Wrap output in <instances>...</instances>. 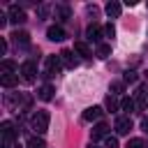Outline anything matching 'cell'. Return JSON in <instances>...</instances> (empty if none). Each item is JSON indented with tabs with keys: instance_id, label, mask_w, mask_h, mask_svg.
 Instances as JSON below:
<instances>
[{
	"instance_id": "3",
	"label": "cell",
	"mask_w": 148,
	"mask_h": 148,
	"mask_svg": "<svg viewBox=\"0 0 148 148\" xmlns=\"http://www.w3.org/2000/svg\"><path fill=\"white\" fill-rule=\"evenodd\" d=\"M0 132H2V148H14V136H16V130L9 120H5L0 125Z\"/></svg>"
},
{
	"instance_id": "30",
	"label": "cell",
	"mask_w": 148,
	"mask_h": 148,
	"mask_svg": "<svg viewBox=\"0 0 148 148\" xmlns=\"http://www.w3.org/2000/svg\"><path fill=\"white\" fill-rule=\"evenodd\" d=\"M5 51H7V44H5V39H0V56H5Z\"/></svg>"
},
{
	"instance_id": "32",
	"label": "cell",
	"mask_w": 148,
	"mask_h": 148,
	"mask_svg": "<svg viewBox=\"0 0 148 148\" xmlns=\"http://www.w3.org/2000/svg\"><path fill=\"white\" fill-rule=\"evenodd\" d=\"M88 148H97V146H92V143H90V146H88Z\"/></svg>"
},
{
	"instance_id": "27",
	"label": "cell",
	"mask_w": 148,
	"mask_h": 148,
	"mask_svg": "<svg viewBox=\"0 0 148 148\" xmlns=\"http://www.w3.org/2000/svg\"><path fill=\"white\" fill-rule=\"evenodd\" d=\"M134 81H136V72L127 69V72H125V83H134Z\"/></svg>"
},
{
	"instance_id": "8",
	"label": "cell",
	"mask_w": 148,
	"mask_h": 148,
	"mask_svg": "<svg viewBox=\"0 0 148 148\" xmlns=\"http://www.w3.org/2000/svg\"><path fill=\"white\" fill-rule=\"evenodd\" d=\"M46 37H49L51 42H62V39L67 37V32H65L60 25H51V28L46 30Z\"/></svg>"
},
{
	"instance_id": "6",
	"label": "cell",
	"mask_w": 148,
	"mask_h": 148,
	"mask_svg": "<svg viewBox=\"0 0 148 148\" xmlns=\"http://www.w3.org/2000/svg\"><path fill=\"white\" fill-rule=\"evenodd\" d=\"M102 35H104V28H99V25H95V23H90L88 30H86V37H88L90 42H95V44L102 42Z\"/></svg>"
},
{
	"instance_id": "31",
	"label": "cell",
	"mask_w": 148,
	"mask_h": 148,
	"mask_svg": "<svg viewBox=\"0 0 148 148\" xmlns=\"http://www.w3.org/2000/svg\"><path fill=\"white\" fill-rule=\"evenodd\" d=\"M141 127H143V132L148 134V118H146V120H141Z\"/></svg>"
},
{
	"instance_id": "1",
	"label": "cell",
	"mask_w": 148,
	"mask_h": 148,
	"mask_svg": "<svg viewBox=\"0 0 148 148\" xmlns=\"http://www.w3.org/2000/svg\"><path fill=\"white\" fill-rule=\"evenodd\" d=\"M49 120H51V116H49V111H44V109H39V111L32 113V118H30V127L37 132V136H42V134L49 130Z\"/></svg>"
},
{
	"instance_id": "29",
	"label": "cell",
	"mask_w": 148,
	"mask_h": 148,
	"mask_svg": "<svg viewBox=\"0 0 148 148\" xmlns=\"http://www.w3.org/2000/svg\"><path fill=\"white\" fill-rule=\"evenodd\" d=\"M111 90H113V92H120V90H123V83H111ZM113 92H111V95H113Z\"/></svg>"
},
{
	"instance_id": "17",
	"label": "cell",
	"mask_w": 148,
	"mask_h": 148,
	"mask_svg": "<svg viewBox=\"0 0 148 148\" xmlns=\"http://www.w3.org/2000/svg\"><path fill=\"white\" fill-rule=\"evenodd\" d=\"M16 81H18V76H16V74H5V72H0V83H2L5 88L16 86Z\"/></svg>"
},
{
	"instance_id": "21",
	"label": "cell",
	"mask_w": 148,
	"mask_h": 148,
	"mask_svg": "<svg viewBox=\"0 0 148 148\" xmlns=\"http://www.w3.org/2000/svg\"><path fill=\"white\" fill-rule=\"evenodd\" d=\"M28 148H44V139L42 136H30L28 139Z\"/></svg>"
},
{
	"instance_id": "28",
	"label": "cell",
	"mask_w": 148,
	"mask_h": 148,
	"mask_svg": "<svg viewBox=\"0 0 148 148\" xmlns=\"http://www.w3.org/2000/svg\"><path fill=\"white\" fill-rule=\"evenodd\" d=\"M104 35H106V37H113V35H116V28H113V23H106V25H104Z\"/></svg>"
},
{
	"instance_id": "7",
	"label": "cell",
	"mask_w": 148,
	"mask_h": 148,
	"mask_svg": "<svg viewBox=\"0 0 148 148\" xmlns=\"http://www.w3.org/2000/svg\"><path fill=\"white\" fill-rule=\"evenodd\" d=\"M130 130H132V118L130 116H120L116 120V132L118 134H130Z\"/></svg>"
},
{
	"instance_id": "18",
	"label": "cell",
	"mask_w": 148,
	"mask_h": 148,
	"mask_svg": "<svg viewBox=\"0 0 148 148\" xmlns=\"http://www.w3.org/2000/svg\"><path fill=\"white\" fill-rule=\"evenodd\" d=\"M69 14H72V12H69V7H65V5H62V7H56V18H58L60 23H62V21H67V18H69Z\"/></svg>"
},
{
	"instance_id": "4",
	"label": "cell",
	"mask_w": 148,
	"mask_h": 148,
	"mask_svg": "<svg viewBox=\"0 0 148 148\" xmlns=\"http://www.w3.org/2000/svg\"><path fill=\"white\" fill-rule=\"evenodd\" d=\"M60 69H62V60H60V56H49L46 58V76H58L60 74Z\"/></svg>"
},
{
	"instance_id": "14",
	"label": "cell",
	"mask_w": 148,
	"mask_h": 148,
	"mask_svg": "<svg viewBox=\"0 0 148 148\" xmlns=\"http://www.w3.org/2000/svg\"><path fill=\"white\" fill-rule=\"evenodd\" d=\"M12 39H14V44H21V46L30 44V35H28L25 30H14V32H12Z\"/></svg>"
},
{
	"instance_id": "25",
	"label": "cell",
	"mask_w": 148,
	"mask_h": 148,
	"mask_svg": "<svg viewBox=\"0 0 148 148\" xmlns=\"http://www.w3.org/2000/svg\"><path fill=\"white\" fill-rule=\"evenodd\" d=\"M104 148H118V139L116 136H106L104 139Z\"/></svg>"
},
{
	"instance_id": "2",
	"label": "cell",
	"mask_w": 148,
	"mask_h": 148,
	"mask_svg": "<svg viewBox=\"0 0 148 148\" xmlns=\"http://www.w3.org/2000/svg\"><path fill=\"white\" fill-rule=\"evenodd\" d=\"M18 74H21V79H23L25 83H35V79H37V65H35V60H25V62L21 65Z\"/></svg>"
},
{
	"instance_id": "22",
	"label": "cell",
	"mask_w": 148,
	"mask_h": 148,
	"mask_svg": "<svg viewBox=\"0 0 148 148\" xmlns=\"http://www.w3.org/2000/svg\"><path fill=\"white\" fill-rule=\"evenodd\" d=\"M97 56H99V58H109V56H111V46H109V44H99V46H97Z\"/></svg>"
},
{
	"instance_id": "11",
	"label": "cell",
	"mask_w": 148,
	"mask_h": 148,
	"mask_svg": "<svg viewBox=\"0 0 148 148\" xmlns=\"http://www.w3.org/2000/svg\"><path fill=\"white\" fill-rule=\"evenodd\" d=\"M99 116H102V106H88V109L83 111V120H86V123L99 120Z\"/></svg>"
},
{
	"instance_id": "13",
	"label": "cell",
	"mask_w": 148,
	"mask_h": 148,
	"mask_svg": "<svg viewBox=\"0 0 148 148\" xmlns=\"http://www.w3.org/2000/svg\"><path fill=\"white\" fill-rule=\"evenodd\" d=\"M104 12L109 14V18H118L120 16V12H123V7H120V2H116V0H111L106 7H104Z\"/></svg>"
},
{
	"instance_id": "16",
	"label": "cell",
	"mask_w": 148,
	"mask_h": 148,
	"mask_svg": "<svg viewBox=\"0 0 148 148\" xmlns=\"http://www.w3.org/2000/svg\"><path fill=\"white\" fill-rule=\"evenodd\" d=\"M74 53H79V56H83V58H90V56H92V51H90V46H88L86 42H74Z\"/></svg>"
},
{
	"instance_id": "23",
	"label": "cell",
	"mask_w": 148,
	"mask_h": 148,
	"mask_svg": "<svg viewBox=\"0 0 148 148\" xmlns=\"http://www.w3.org/2000/svg\"><path fill=\"white\" fill-rule=\"evenodd\" d=\"M104 104H106V109H109V111H116V109L120 106V104H118V99H116L113 95H106V102H104Z\"/></svg>"
},
{
	"instance_id": "15",
	"label": "cell",
	"mask_w": 148,
	"mask_h": 148,
	"mask_svg": "<svg viewBox=\"0 0 148 148\" xmlns=\"http://www.w3.org/2000/svg\"><path fill=\"white\" fill-rule=\"evenodd\" d=\"M106 132H109V125H106V123H97V125L92 127L90 136H92V141H95V139H102V136H106Z\"/></svg>"
},
{
	"instance_id": "24",
	"label": "cell",
	"mask_w": 148,
	"mask_h": 148,
	"mask_svg": "<svg viewBox=\"0 0 148 148\" xmlns=\"http://www.w3.org/2000/svg\"><path fill=\"white\" fill-rule=\"evenodd\" d=\"M127 148H146V143H143V139H130Z\"/></svg>"
},
{
	"instance_id": "26",
	"label": "cell",
	"mask_w": 148,
	"mask_h": 148,
	"mask_svg": "<svg viewBox=\"0 0 148 148\" xmlns=\"http://www.w3.org/2000/svg\"><path fill=\"white\" fill-rule=\"evenodd\" d=\"M37 16H39V18H46V16H49V5H39V7H37Z\"/></svg>"
},
{
	"instance_id": "9",
	"label": "cell",
	"mask_w": 148,
	"mask_h": 148,
	"mask_svg": "<svg viewBox=\"0 0 148 148\" xmlns=\"http://www.w3.org/2000/svg\"><path fill=\"white\" fill-rule=\"evenodd\" d=\"M60 60H62V65H65V67H69V69H74V67L79 65V60H76L74 51H69V49H65V51L60 53Z\"/></svg>"
},
{
	"instance_id": "12",
	"label": "cell",
	"mask_w": 148,
	"mask_h": 148,
	"mask_svg": "<svg viewBox=\"0 0 148 148\" xmlns=\"http://www.w3.org/2000/svg\"><path fill=\"white\" fill-rule=\"evenodd\" d=\"M136 106L139 109H148V86H141L136 90Z\"/></svg>"
},
{
	"instance_id": "5",
	"label": "cell",
	"mask_w": 148,
	"mask_h": 148,
	"mask_svg": "<svg viewBox=\"0 0 148 148\" xmlns=\"http://www.w3.org/2000/svg\"><path fill=\"white\" fill-rule=\"evenodd\" d=\"M7 18L12 21V23H25L28 21V16H25V12L18 7V5H12L9 9H7Z\"/></svg>"
},
{
	"instance_id": "10",
	"label": "cell",
	"mask_w": 148,
	"mask_h": 148,
	"mask_svg": "<svg viewBox=\"0 0 148 148\" xmlns=\"http://www.w3.org/2000/svg\"><path fill=\"white\" fill-rule=\"evenodd\" d=\"M53 92H56V88H53L51 83H44V86H39L37 97H39L42 102H49V99H53Z\"/></svg>"
},
{
	"instance_id": "19",
	"label": "cell",
	"mask_w": 148,
	"mask_h": 148,
	"mask_svg": "<svg viewBox=\"0 0 148 148\" xmlns=\"http://www.w3.org/2000/svg\"><path fill=\"white\" fill-rule=\"evenodd\" d=\"M134 106H136V102H134V99H130V97H123V99H120V109H123V111L132 113V111H134Z\"/></svg>"
},
{
	"instance_id": "20",
	"label": "cell",
	"mask_w": 148,
	"mask_h": 148,
	"mask_svg": "<svg viewBox=\"0 0 148 148\" xmlns=\"http://www.w3.org/2000/svg\"><path fill=\"white\" fill-rule=\"evenodd\" d=\"M16 69H18V67H16L14 60H2V72H5V74H14Z\"/></svg>"
}]
</instances>
